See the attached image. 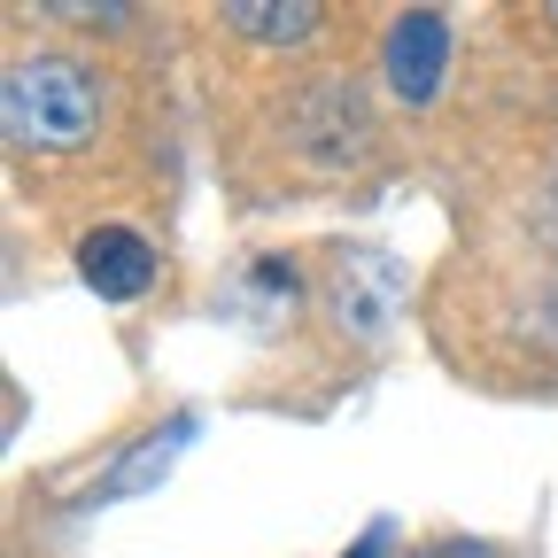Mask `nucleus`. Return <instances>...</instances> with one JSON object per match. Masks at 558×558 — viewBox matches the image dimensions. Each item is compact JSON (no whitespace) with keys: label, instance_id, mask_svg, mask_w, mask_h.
Listing matches in <instances>:
<instances>
[{"label":"nucleus","instance_id":"obj_1","mask_svg":"<svg viewBox=\"0 0 558 558\" xmlns=\"http://www.w3.org/2000/svg\"><path fill=\"white\" fill-rule=\"evenodd\" d=\"M0 124L24 156H70L101 132V78L70 54H24L0 86Z\"/></svg>","mask_w":558,"mask_h":558},{"label":"nucleus","instance_id":"obj_2","mask_svg":"<svg viewBox=\"0 0 558 558\" xmlns=\"http://www.w3.org/2000/svg\"><path fill=\"white\" fill-rule=\"evenodd\" d=\"M380 62H388L396 101L427 109V101L442 94V78H450V16H435V9H403V16L388 24Z\"/></svg>","mask_w":558,"mask_h":558},{"label":"nucleus","instance_id":"obj_4","mask_svg":"<svg viewBox=\"0 0 558 558\" xmlns=\"http://www.w3.org/2000/svg\"><path fill=\"white\" fill-rule=\"evenodd\" d=\"M333 303H341V326H357L365 341H380V333L396 326L403 279H396L388 256H341V288H333Z\"/></svg>","mask_w":558,"mask_h":558},{"label":"nucleus","instance_id":"obj_6","mask_svg":"<svg viewBox=\"0 0 558 558\" xmlns=\"http://www.w3.org/2000/svg\"><path fill=\"white\" fill-rule=\"evenodd\" d=\"M218 24H233L241 39H264V47H303L326 24V9H311V0H288V9H271V0H233Z\"/></svg>","mask_w":558,"mask_h":558},{"label":"nucleus","instance_id":"obj_8","mask_svg":"<svg viewBox=\"0 0 558 558\" xmlns=\"http://www.w3.org/2000/svg\"><path fill=\"white\" fill-rule=\"evenodd\" d=\"M388 535H396V527H388V520H373V527H365V543L349 550V558H388Z\"/></svg>","mask_w":558,"mask_h":558},{"label":"nucleus","instance_id":"obj_3","mask_svg":"<svg viewBox=\"0 0 558 558\" xmlns=\"http://www.w3.org/2000/svg\"><path fill=\"white\" fill-rule=\"evenodd\" d=\"M156 248L140 241L132 226H94V233H78V279L101 295V303H132V295H148L156 288Z\"/></svg>","mask_w":558,"mask_h":558},{"label":"nucleus","instance_id":"obj_9","mask_svg":"<svg viewBox=\"0 0 558 558\" xmlns=\"http://www.w3.org/2000/svg\"><path fill=\"white\" fill-rule=\"evenodd\" d=\"M427 558H497V550H481V543H442V550H427Z\"/></svg>","mask_w":558,"mask_h":558},{"label":"nucleus","instance_id":"obj_10","mask_svg":"<svg viewBox=\"0 0 558 558\" xmlns=\"http://www.w3.org/2000/svg\"><path fill=\"white\" fill-rule=\"evenodd\" d=\"M550 24H558V9H550Z\"/></svg>","mask_w":558,"mask_h":558},{"label":"nucleus","instance_id":"obj_7","mask_svg":"<svg viewBox=\"0 0 558 558\" xmlns=\"http://www.w3.org/2000/svg\"><path fill=\"white\" fill-rule=\"evenodd\" d=\"M47 16H70V24H124L132 9H86V0H54Z\"/></svg>","mask_w":558,"mask_h":558},{"label":"nucleus","instance_id":"obj_5","mask_svg":"<svg viewBox=\"0 0 558 558\" xmlns=\"http://www.w3.org/2000/svg\"><path fill=\"white\" fill-rule=\"evenodd\" d=\"M179 442H194V411H179V418H171L163 435H148V442H132V450H124V465H117V473H101V481L86 488V505H109V497H140V488H156V481L171 473Z\"/></svg>","mask_w":558,"mask_h":558}]
</instances>
